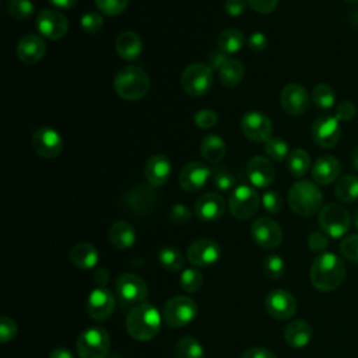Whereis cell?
<instances>
[{
	"label": "cell",
	"mask_w": 358,
	"mask_h": 358,
	"mask_svg": "<svg viewBox=\"0 0 358 358\" xmlns=\"http://www.w3.org/2000/svg\"><path fill=\"white\" fill-rule=\"evenodd\" d=\"M241 130L250 141L266 143L268 138H271L273 123L264 113L252 110L242 116Z\"/></svg>",
	"instance_id": "7c38bea8"
},
{
	"label": "cell",
	"mask_w": 358,
	"mask_h": 358,
	"mask_svg": "<svg viewBox=\"0 0 358 358\" xmlns=\"http://www.w3.org/2000/svg\"><path fill=\"white\" fill-rule=\"evenodd\" d=\"M312 99L320 109H330L336 103V94L333 88L324 83L316 84L312 90Z\"/></svg>",
	"instance_id": "8d00e7d4"
},
{
	"label": "cell",
	"mask_w": 358,
	"mask_h": 358,
	"mask_svg": "<svg viewBox=\"0 0 358 358\" xmlns=\"http://www.w3.org/2000/svg\"><path fill=\"white\" fill-rule=\"evenodd\" d=\"M246 176L256 187H267L273 183L275 169L273 164L264 157H253L246 166Z\"/></svg>",
	"instance_id": "7402d4cb"
},
{
	"label": "cell",
	"mask_w": 358,
	"mask_h": 358,
	"mask_svg": "<svg viewBox=\"0 0 358 358\" xmlns=\"http://www.w3.org/2000/svg\"><path fill=\"white\" fill-rule=\"evenodd\" d=\"M344 262L331 252L319 253L310 266V282L320 292H331L345 278Z\"/></svg>",
	"instance_id": "6da1fadb"
},
{
	"label": "cell",
	"mask_w": 358,
	"mask_h": 358,
	"mask_svg": "<svg viewBox=\"0 0 358 358\" xmlns=\"http://www.w3.org/2000/svg\"><path fill=\"white\" fill-rule=\"evenodd\" d=\"M197 310L199 308L194 299L186 295H178L166 301L162 310V317L169 327L179 329L192 323L197 316Z\"/></svg>",
	"instance_id": "8992f818"
},
{
	"label": "cell",
	"mask_w": 358,
	"mask_h": 358,
	"mask_svg": "<svg viewBox=\"0 0 358 358\" xmlns=\"http://www.w3.org/2000/svg\"><path fill=\"white\" fill-rule=\"evenodd\" d=\"M46 53V45L38 35H25L17 45V55L25 64H35L42 60Z\"/></svg>",
	"instance_id": "603a6c76"
},
{
	"label": "cell",
	"mask_w": 358,
	"mask_h": 358,
	"mask_svg": "<svg viewBox=\"0 0 358 358\" xmlns=\"http://www.w3.org/2000/svg\"><path fill=\"white\" fill-rule=\"evenodd\" d=\"M78 0H49L50 4L56 6L57 8H63V10H69L73 8L77 4Z\"/></svg>",
	"instance_id": "94428289"
},
{
	"label": "cell",
	"mask_w": 358,
	"mask_h": 358,
	"mask_svg": "<svg viewBox=\"0 0 358 358\" xmlns=\"http://www.w3.org/2000/svg\"><path fill=\"white\" fill-rule=\"evenodd\" d=\"M225 211V201L224 199L213 192L201 194L194 203V213L197 218L206 222L217 221L222 217Z\"/></svg>",
	"instance_id": "44dd1931"
},
{
	"label": "cell",
	"mask_w": 358,
	"mask_h": 358,
	"mask_svg": "<svg viewBox=\"0 0 358 358\" xmlns=\"http://www.w3.org/2000/svg\"><path fill=\"white\" fill-rule=\"evenodd\" d=\"M94 280L96 287H105L109 280V270L106 267H98V270L94 274Z\"/></svg>",
	"instance_id": "680465c9"
},
{
	"label": "cell",
	"mask_w": 358,
	"mask_h": 358,
	"mask_svg": "<svg viewBox=\"0 0 358 358\" xmlns=\"http://www.w3.org/2000/svg\"><path fill=\"white\" fill-rule=\"evenodd\" d=\"M115 289L123 306H136L141 303L148 294L147 282L133 273L120 274L115 282Z\"/></svg>",
	"instance_id": "9c48e42d"
},
{
	"label": "cell",
	"mask_w": 358,
	"mask_h": 358,
	"mask_svg": "<svg viewBox=\"0 0 358 358\" xmlns=\"http://www.w3.org/2000/svg\"><path fill=\"white\" fill-rule=\"evenodd\" d=\"M116 94L126 101H138L148 94L150 78L137 66L122 67L113 80Z\"/></svg>",
	"instance_id": "3957f363"
},
{
	"label": "cell",
	"mask_w": 358,
	"mask_h": 358,
	"mask_svg": "<svg viewBox=\"0 0 358 358\" xmlns=\"http://www.w3.org/2000/svg\"><path fill=\"white\" fill-rule=\"evenodd\" d=\"M213 171L200 161H192L186 164L179 173V185L186 192H197L206 186L211 179Z\"/></svg>",
	"instance_id": "d6986e66"
},
{
	"label": "cell",
	"mask_w": 358,
	"mask_h": 358,
	"mask_svg": "<svg viewBox=\"0 0 358 358\" xmlns=\"http://www.w3.org/2000/svg\"><path fill=\"white\" fill-rule=\"evenodd\" d=\"M180 84L186 94L203 96L213 85V69L204 63H193L183 70Z\"/></svg>",
	"instance_id": "ba28073f"
},
{
	"label": "cell",
	"mask_w": 358,
	"mask_h": 358,
	"mask_svg": "<svg viewBox=\"0 0 358 358\" xmlns=\"http://www.w3.org/2000/svg\"><path fill=\"white\" fill-rule=\"evenodd\" d=\"M334 194L343 203L358 200V176L352 173L341 176L334 186Z\"/></svg>",
	"instance_id": "d6a6232c"
},
{
	"label": "cell",
	"mask_w": 358,
	"mask_h": 358,
	"mask_svg": "<svg viewBox=\"0 0 358 358\" xmlns=\"http://www.w3.org/2000/svg\"><path fill=\"white\" fill-rule=\"evenodd\" d=\"M129 0H95V6L103 13L105 15H119L127 7Z\"/></svg>",
	"instance_id": "ee69618b"
},
{
	"label": "cell",
	"mask_w": 358,
	"mask_h": 358,
	"mask_svg": "<svg viewBox=\"0 0 358 358\" xmlns=\"http://www.w3.org/2000/svg\"><path fill=\"white\" fill-rule=\"evenodd\" d=\"M351 165L354 166L355 171H358V147L351 154Z\"/></svg>",
	"instance_id": "6125c7cd"
},
{
	"label": "cell",
	"mask_w": 358,
	"mask_h": 358,
	"mask_svg": "<svg viewBox=\"0 0 358 358\" xmlns=\"http://www.w3.org/2000/svg\"><path fill=\"white\" fill-rule=\"evenodd\" d=\"M246 43H248V48H249L250 50H253V52H262V50H264V49L267 48L268 39H267V36H266L263 32H253V34L248 38Z\"/></svg>",
	"instance_id": "db71d44e"
},
{
	"label": "cell",
	"mask_w": 358,
	"mask_h": 358,
	"mask_svg": "<svg viewBox=\"0 0 358 358\" xmlns=\"http://www.w3.org/2000/svg\"><path fill=\"white\" fill-rule=\"evenodd\" d=\"M245 43L246 39L243 34L236 28H228L222 31L218 36V49L222 50L225 55H234L241 52Z\"/></svg>",
	"instance_id": "1f68e13d"
},
{
	"label": "cell",
	"mask_w": 358,
	"mask_h": 358,
	"mask_svg": "<svg viewBox=\"0 0 358 358\" xmlns=\"http://www.w3.org/2000/svg\"><path fill=\"white\" fill-rule=\"evenodd\" d=\"M264 151L273 161H282L289 155L288 144L281 137H271L264 143Z\"/></svg>",
	"instance_id": "f35d334b"
},
{
	"label": "cell",
	"mask_w": 358,
	"mask_h": 358,
	"mask_svg": "<svg viewBox=\"0 0 358 358\" xmlns=\"http://www.w3.org/2000/svg\"><path fill=\"white\" fill-rule=\"evenodd\" d=\"M35 24H36V28L41 32V35L48 39H52V41L62 39L69 31L67 18L56 10L39 11L36 15Z\"/></svg>",
	"instance_id": "2e32d148"
},
{
	"label": "cell",
	"mask_w": 358,
	"mask_h": 358,
	"mask_svg": "<svg viewBox=\"0 0 358 358\" xmlns=\"http://www.w3.org/2000/svg\"><path fill=\"white\" fill-rule=\"evenodd\" d=\"M323 194L310 180L295 182L288 190V204L291 210L301 217H310L320 211Z\"/></svg>",
	"instance_id": "277c9868"
},
{
	"label": "cell",
	"mask_w": 358,
	"mask_h": 358,
	"mask_svg": "<svg viewBox=\"0 0 358 358\" xmlns=\"http://www.w3.org/2000/svg\"><path fill=\"white\" fill-rule=\"evenodd\" d=\"M246 0H225L224 3V10L229 17H239L243 14L246 8Z\"/></svg>",
	"instance_id": "11a10c76"
},
{
	"label": "cell",
	"mask_w": 358,
	"mask_h": 358,
	"mask_svg": "<svg viewBox=\"0 0 358 358\" xmlns=\"http://www.w3.org/2000/svg\"><path fill=\"white\" fill-rule=\"evenodd\" d=\"M340 253L345 260L358 263V234H352L341 241Z\"/></svg>",
	"instance_id": "7bdbcfd3"
},
{
	"label": "cell",
	"mask_w": 358,
	"mask_h": 358,
	"mask_svg": "<svg viewBox=\"0 0 358 358\" xmlns=\"http://www.w3.org/2000/svg\"><path fill=\"white\" fill-rule=\"evenodd\" d=\"M280 102H281L282 109L288 115L298 116L308 110L309 95L302 85H299L296 83H289L282 88V91L280 94Z\"/></svg>",
	"instance_id": "ffe728a7"
},
{
	"label": "cell",
	"mask_w": 358,
	"mask_h": 358,
	"mask_svg": "<svg viewBox=\"0 0 358 358\" xmlns=\"http://www.w3.org/2000/svg\"><path fill=\"white\" fill-rule=\"evenodd\" d=\"M18 327L15 322L8 317V316H1L0 317V341L1 343H8L17 336Z\"/></svg>",
	"instance_id": "7dc6e473"
},
{
	"label": "cell",
	"mask_w": 358,
	"mask_h": 358,
	"mask_svg": "<svg viewBox=\"0 0 358 358\" xmlns=\"http://www.w3.org/2000/svg\"><path fill=\"white\" fill-rule=\"evenodd\" d=\"M115 305L113 294L106 287H96L88 295L87 312L91 319L102 322L112 316Z\"/></svg>",
	"instance_id": "e0dca14e"
},
{
	"label": "cell",
	"mask_w": 358,
	"mask_h": 358,
	"mask_svg": "<svg viewBox=\"0 0 358 358\" xmlns=\"http://www.w3.org/2000/svg\"><path fill=\"white\" fill-rule=\"evenodd\" d=\"M190 210L185 204H175L169 210V218L173 224H186L190 220Z\"/></svg>",
	"instance_id": "816d5d0a"
},
{
	"label": "cell",
	"mask_w": 358,
	"mask_h": 358,
	"mask_svg": "<svg viewBox=\"0 0 358 358\" xmlns=\"http://www.w3.org/2000/svg\"><path fill=\"white\" fill-rule=\"evenodd\" d=\"M329 245V239H327V235L324 232H312L309 236H308V246L312 252H316V253H323L324 249L327 248Z\"/></svg>",
	"instance_id": "681fc988"
},
{
	"label": "cell",
	"mask_w": 358,
	"mask_h": 358,
	"mask_svg": "<svg viewBox=\"0 0 358 358\" xmlns=\"http://www.w3.org/2000/svg\"><path fill=\"white\" fill-rule=\"evenodd\" d=\"M80 24H81V28L88 32V34H96L102 29L103 27V18L101 17V14L98 13H94V11H90V13H85L83 14L81 20H80Z\"/></svg>",
	"instance_id": "f6af8a7d"
},
{
	"label": "cell",
	"mask_w": 358,
	"mask_h": 358,
	"mask_svg": "<svg viewBox=\"0 0 358 358\" xmlns=\"http://www.w3.org/2000/svg\"><path fill=\"white\" fill-rule=\"evenodd\" d=\"M241 358H277L270 350L264 348V347H252L249 350H246Z\"/></svg>",
	"instance_id": "9f6ffc18"
},
{
	"label": "cell",
	"mask_w": 358,
	"mask_h": 358,
	"mask_svg": "<svg viewBox=\"0 0 358 358\" xmlns=\"http://www.w3.org/2000/svg\"><path fill=\"white\" fill-rule=\"evenodd\" d=\"M175 357L176 358H203L204 348L194 337L185 336L179 338L175 344Z\"/></svg>",
	"instance_id": "836d02e7"
},
{
	"label": "cell",
	"mask_w": 358,
	"mask_h": 358,
	"mask_svg": "<svg viewBox=\"0 0 358 358\" xmlns=\"http://www.w3.org/2000/svg\"><path fill=\"white\" fill-rule=\"evenodd\" d=\"M203 285V273L197 267L185 268L180 274V287L186 292H196Z\"/></svg>",
	"instance_id": "74e56055"
},
{
	"label": "cell",
	"mask_w": 358,
	"mask_h": 358,
	"mask_svg": "<svg viewBox=\"0 0 358 358\" xmlns=\"http://www.w3.org/2000/svg\"><path fill=\"white\" fill-rule=\"evenodd\" d=\"M285 271V263L281 256L270 255L263 262V273L270 280H278Z\"/></svg>",
	"instance_id": "ab89813d"
},
{
	"label": "cell",
	"mask_w": 358,
	"mask_h": 358,
	"mask_svg": "<svg viewBox=\"0 0 358 358\" xmlns=\"http://www.w3.org/2000/svg\"><path fill=\"white\" fill-rule=\"evenodd\" d=\"M228 60L227 55L220 50V49H215L213 50L210 55H208V62H210V67L211 69H215V70H220V67Z\"/></svg>",
	"instance_id": "6f0895ef"
},
{
	"label": "cell",
	"mask_w": 358,
	"mask_h": 358,
	"mask_svg": "<svg viewBox=\"0 0 358 358\" xmlns=\"http://www.w3.org/2000/svg\"><path fill=\"white\" fill-rule=\"evenodd\" d=\"M253 241L263 249H274L282 241V229L277 221L268 217H260L250 227Z\"/></svg>",
	"instance_id": "5bb4252c"
},
{
	"label": "cell",
	"mask_w": 358,
	"mask_h": 358,
	"mask_svg": "<svg viewBox=\"0 0 358 358\" xmlns=\"http://www.w3.org/2000/svg\"><path fill=\"white\" fill-rule=\"evenodd\" d=\"M162 313L150 302L137 303L126 317V330L137 341L152 340L161 330Z\"/></svg>",
	"instance_id": "7a4b0ae2"
},
{
	"label": "cell",
	"mask_w": 358,
	"mask_h": 358,
	"mask_svg": "<svg viewBox=\"0 0 358 358\" xmlns=\"http://www.w3.org/2000/svg\"><path fill=\"white\" fill-rule=\"evenodd\" d=\"M355 115H357V106H355V103H352L350 101H343L341 103H338L336 108V113H334V116L340 122H348V120L354 119Z\"/></svg>",
	"instance_id": "f907efd6"
},
{
	"label": "cell",
	"mask_w": 358,
	"mask_h": 358,
	"mask_svg": "<svg viewBox=\"0 0 358 358\" xmlns=\"http://www.w3.org/2000/svg\"><path fill=\"white\" fill-rule=\"evenodd\" d=\"M228 206L231 214L235 218L248 220L257 213L260 207V197L253 187L248 185H241L232 192Z\"/></svg>",
	"instance_id": "30bf717a"
},
{
	"label": "cell",
	"mask_w": 358,
	"mask_h": 358,
	"mask_svg": "<svg viewBox=\"0 0 358 358\" xmlns=\"http://www.w3.org/2000/svg\"><path fill=\"white\" fill-rule=\"evenodd\" d=\"M264 308L271 317L277 320H288L296 312V299L289 291L277 288L266 295Z\"/></svg>",
	"instance_id": "8fae6325"
},
{
	"label": "cell",
	"mask_w": 358,
	"mask_h": 358,
	"mask_svg": "<svg viewBox=\"0 0 358 358\" xmlns=\"http://www.w3.org/2000/svg\"><path fill=\"white\" fill-rule=\"evenodd\" d=\"M218 122V115L214 110L203 109L194 115V123L200 129H211Z\"/></svg>",
	"instance_id": "c3c4849f"
},
{
	"label": "cell",
	"mask_w": 358,
	"mask_h": 358,
	"mask_svg": "<svg viewBox=\"0 0 358 358\" xmlns=\"http://www.w3.org/2000/svg\"><path fill=\"white\" fill-rule=\"evenodd\" d=\"M110 348L109 333L103 327H90L84 330L77 341L76 350L80 358H105Z\"/></svg>",
	"instance_id": "5b68a950"
},
{
	"label": "cell",
	"mask_w": 358,
	"mask_h": 358,
	"mask_svg": "<svg viewBox=\"0 0 358 358\" xmlns=\"http://www.w3.org/2000/svg\"><path fill=\"white\" fill-rule=\"evenodd\" d=\"M341 172L340 161L333 155L319 157L312 166V178L317 185H330L338 179Z\"/></svg>",
	"instance_id": "cb8c5ba5"
},
{
	"label": "cell",
	"mask_w": 358,
	"mask_h": 358,
	"mask_svg": "<svg viewBox=\"0 0 358 358\" xmlns=\"http://www.w3.org/2000/svg\"><path fill=\"white\" fill-rule=\"evenodd\" d=\"M352 221H354V225L358 228V208L352 214Z\"/></svg>",
	"instance_id": "be15d7a7"
},
{
	"label": "cell",
	"mask_w": 358,
	"mask_h": 358,
	"mask_svg": "<svg viewBox=\"0 0 358 358\" xmlns=\"http://www.w3.org/2000/svg\"><path fill=\"white\" fill-rule=\"evenodd\" d=\"M287 166L292 176L302 178L310 168V157L305 150L296 148L289 152L287 159Z\"/></svg>",
	"instance_id": "e575fe53"
},
{
	"label": "cell",
	"mask_w": 358,
	"mask_h": 358,
	"mask_svg": "<svg viewBox=\"0 0 358 358\" xmlns=\"http://www.w3.org/2000/svg\"><path fill=\"white\" fill-rule=\"evenodd\" d=\"M248 6L260 14H267L275 10L278 0H246Z\"/></svg>",
	"instance_id": "f5cc1de1"
},
{
	"label": "cell",
	"mask_w": 358,
	"mask_h": 358,
	"mask_svg": "<svg viewBox=\"0 0 358 358\" xmlns=\"http://www.w3.org/2000/svg\"><path fill=\"white\" fill-rule=\"evenodd\" d=\"M340 136V120L336 116H320L312 124V138L322 148L334 147Z\"/></svg>",
	"instance_id": "ac0fdd59"
},
{
	"label": "cell",
	"mask_w": 358,
	"mask_h": 358,
	"mask_svg": "<svg viewBox=\"0 0 358 358\" xmlns=\"http://www.w3.org/2000/svg\"><path fill=\"white\" fill-rule=\"evenodd\" d=\"M7 10L14 20H27L34 13V3L29 0H10Z\"/></svg>",
	"instance_id": "b9f144b4"
},
{
	"label": "cell",
	"mask_w": 358,
	"mask_h": 358,
	"mask_svg": "<svg viewBox=\"0 0 358 358\" xmlns=\"http://www.w3.org/2000/svg\"><path fill=\"white\" fill-rule=\"evenodd\" d=\"M222 255L221 246L208 238H201L192 242L187 248V262L194 267H208L220 260Z\"/></svg>",
	"instance_id": "4fadbf2b"
},
{
	"label": "cell",
	"mask_w": 358,
	"mask_h": 358,
	"mask_svg": "<svg viewBox=\"0 0 358 358\" xmlns=\"http://www.w3.org/2000/svg\"><path fill=\"white\" fill-rule=\"evenodd\" d=\"M262 204H263L264 210L270 214H278L282 210V199L274 190H268L263 194Z\"/></svg>",
	"instance_id": "bcb514c9"
},
{
	"label": "cell",
	"mask_w": 358,
	"mask_h": 358,
	"mask_svg": "<svg viewBox=\"0 0 358 358\" xmlns=\"http://www.w3.org/2000/svg\"><path fill=\"white\" fill-rule=\"evenodd\" d=\"M158 262L164 268L169 271H179L183 268L185 257L176 248L164 246L158 252Z\"/></svg>",
	"instance_id": "d590c367"
},
{
	"label": "cell",
	"mask_w": 358,
	"mask_h": 358,
	"mask_svg": "<svg viewBox=\"0 0 358 358\" xmlns=\"http://www.w3.org/2000/svg\"><path fill=\"white\" fill-rule=\"evenodd\" d=\"M317 221L322 232H324L330 238L344 236L351 227L350 213L336 203H330L322 207Z\"/></svg>",
	"instance_id": "52a82bcc"
},
{
	"label": "cell",
	"mask_w": 358,
	"mask_h": 358,
	"mask_svg": "<svg viewBox=\"0 0 358 358\" xmlns=\"http://www.w3.org/2000/svg\"><path fill=\"white\" fill-rule=\"evenodd\" d=\"M32 147L35 152L43 158L52 159L60 155L63 150L62 136L52 127H38L32 133Z\"/></svg>",
	"instance_id": "9a60e30c"
},
{
	"label": "cell",
	"mask_w": 358,
	"mask_h": 358,
	"mask_svg": "<svg viewBox=\"0 0 358 358\" xmlns=\"http://www.w3.org/2000/svg\"><path fill=\"white\" fill-rule=\"evenodd\" d=\"M49 358H76L73 352L64 347H56L52 350Z\"/></svg>",
	"instance_id": "91938a15"
},
{
	"label": "cell",
	"mask_w": 358,
	"mask_h": 358,
	"mask_svg": "<svg viewBox=\"0 0 358 358\" xmlns=\"http://www.w3.org/2000/svg\"><path fill=\"white\" fill-rule=\"evenodd\" d=\"M211 182L218 190H229L236 185V178L227 168H215L211 173Z\"/></svg>",
	"instance_id": "60d3db41"
},
{
	"label": "cell",
	"mask_w": 358,
	"mask_h": 358,
	"mask_svg": "<svg viewBox=\"0 0 358 358\" xmlns=\"http://www.w3.org/2000/svg\"><path fill=\"white\" fill-rule=\"evenodd\" d=\"M70 260L80 270H91L98 264L99 253L94 245L80 242L70 249Z\"/></svg>",
	"instance_id": "4316f807"
},
{
	"label": "cell",
	"mask_w": 358,
	"mask_h": 358,
	"mask_svg": "<svg viewBox=\"0 0 358 358\" xmlns=\"http://www.w3.org/2000/svg\"><path fill=\"white\" fill-rule=\"evenodd\" d=\"M344 1H347V3H358V0H344Z\"/></svg>",
	"instance_id": "e7e4bbea"
},
{
	"label": "cell",
	"mask_w": 358,
	"mask_h": 358,
	"mask_svg": "<svg viewBox=\"0 0 358 358\" xmlns=\"http://www.w3.org/2000/svg\"><path fill=\"white\" fill-rule=\"evenodd\" d=\"M312 336H313V331L310 324L302 319L292 320L289 324H287L284 330L285 343L295 350L305 348L310 343Z\"/></svg>",
	"instance_id": "484cf974"
},
{
	"label": "cell",
	"mask_w": 358,
	"mask_h": 358,
	"mask_svg": "<svg viewBox=\"0 0 358 358\" xmlns=\"http://www.w3.org/2000/svg\"><path fill=\"white\" fill-rule=\"evenodd\" d=\"M115 48L117 55L126 60V62H133L136 60L143 50V42L140 36L133 32V31H126L122 32L115 42Z\"/></svg>",
	"instance_id": "83f0119b"
},
{
	"label": "cell",
	"mask_w": 358,
	"mask_h": 358,
	"mask_svg": "<svg viewBox=\"0 0 358 358\" xmlns=\"http://www.w3.org/2000/svg\"><path fill=\"white\" fill-rule=\"evenodd\" d=\"M218 74H220V81L224 87H228V88H232V87H236L242 78H243V74H245V69H243V64L236 60V59H228L218 70Z\"/></svg>",
	"instance_id": "4dcf8cb0"
},
{
	"label": "cell",
	"mask_w": 358,
	"mask_h": 358,
	"mask_svg": "<svg viewBox=\"0 0 358 358\" xmlns=\"http://www.w3.org/2000/svg\"><path fill=\"white\" fill-rule=\"evenodd\" d=\"M227 152V145L224 140L217 134H208L201 140L200 144V154L201 157L213 165H217L222 161Z\"/></svg>",
	"instance_id": "f546056e"
},
{
	"label": "cell",
	"mask_w": 358,
	"mask_h": 358,
	"mask_svg": "<svg viewBox=\"0 0 358 358\" xmlns=\"http://www.w3.org/2000/svg\"><path fill=\"white\" fill-rule=\"evenodd\" d=\"M109 241L120 250L130 249L136 242V231L127 221H116L109 228Z\"/></svg>",
	"instance_id": "f1b7e54d"
},
{
	"label": "cell",
	"mask_w": 358,
	"mask_h": 358,
	"mask_svg": "<svg viewBox=\"0 0 358 358\" xmlns=\"http://www.w3.org/2000/svg\"><path fill=\"white\" fill-rule=\"evenodd\" d=\"M144 175L151 186H162L171 175V161L166 155H151L144 166Z\"/></svg>",
	"instance_id": "d4e9b609"
}]
</instances>
